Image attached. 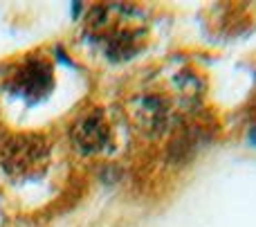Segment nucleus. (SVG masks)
Returning <instances> with one entry per match:
<instances>
[{
	"label": "nucleus",
	"instance_id": "nucleus-1",
	"mask_svg": "<svg viewBox=\"0 0 256 227\" xmlns=\"http://www.w3.org/2000/svg\"><path fill=\"white\" fill-rule=\"evenodd\" d=\"M48 158V144L38 135H16L2 151V166L12 176H27L36 171Z\"/></svg>",
	"mask_w": 256,
	"mask_h": 227
},
{
	"label": "nucleus",
	"instance_id": "nucleus-4",
	"mask_svg": "<svg viewBox=\"0 0 256 227\" xmlns=\"http://www.w3.org/2000/svg\"><path fill=\"white\" fill-rule=\"evenodd\" d=\"M250 142H252L254 146H256V128H252V130H250Z\"/></svg>",
	"mask_w": 256,
	"mask_h": 227
},
{
	"label": "nucleus",
	"instance_id": "nucleus-2",
	"mask_svg": "<svg viewBox=\"0 0 256 227\" xmlns=\"http://www.w3.org/2000/svg\"><path fill=\"white\" fill-rule=\"evenodd\" d=\"M7 88L18 97L36 102L52 88V68L48 61H27L14 72Z\"/></svg>",
	"mask_w": 256,
	"mask_h": 227
},
{
	"label": "nucleus",
	"instance_id": "nucleus-3",
	"mask_svg": "<svg viewBox=\"0 0 256 227\" xmlns=\"http://www.w3.org/2000/svg\"><path fill=\"white\" fill-rule=\"evenodd\" d=\"M76 148L84 153H99L108 142V128L102 115H88L76 124L74 133H72Z\"/></svg>",
	"mask_w": 256,
	"mask_h": 227
}]
</instances>
